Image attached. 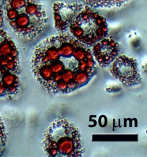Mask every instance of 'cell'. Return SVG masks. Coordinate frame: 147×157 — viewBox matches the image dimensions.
<instances>
[{"instance_id":"11","label":"cell","mask_w":147,"mask_h":157,"mask_svg":"<svg viewBox=\"0 0 147 157\" xmlns=\"http://www.w3.org/2000/svg\"><path fill=\"white\" fill-rule=\"evenodd\" d=\"M6 142V134L4 125L0 116V157L3 155Z\"/></svg>"},{"instance_id":"8","label":"cell","mask_w":147,"mask_h":157,"mask_svg":"<svg viewBox=\"0 0 147 157\" xmlns=\"http://www.w3.org/2000/svg\"><path fill=\"white\" fill-rule=\"evenodd\" d=\"M90 48L92 55L98 65L107 67L115 60L119 51V44L112 36H106Z\"/></svg>"},{"instance_id":"14","label":"cell","mask_w":147,"mask_h":157,"mask_svg":"<svg viewBox=\"0 0 147 157\" xmlns=\"http://www.w3.org/2000/svg\"><path fill=\"white\" fill-rule=\"evenodd\" d=\"M0 13H2V14L3 13H2V12L1 10H0Z\"/></svg>"},{"instance_id":"5","label":"cell","mask_w":147,"mask_h":157,"mask_svg":"<svg viewBox=\"0 0 147 157\" xmlns=\"http://www.w3.org/2000/svg\"><path fill=\"white\" fill-rule=\"evenodd\" d=\"M113 62L110 72L115 78L127 86L137 85L140 83L141 76L135 59L123 55Z\"/></svg>"},{"instance_id":"9","label":"cell","mask_w":147,"mask_h":157,"mask_svg":"<svg viewBox=\"0 0 147 157\" xmlns=\"http://www.w3.org/2000/svg\"><path fill=\"white\" fill-rule=\"evenodd\" d=\"M21 86L18 74L0 65V97L17 94Z\"/></svg>"},{"instance_id":"12","label":"cell","mask_w":147,"mask_h":157,"mask_svg":"<svg viewBox=\"0 0 147 157\" xmlns=\"http://www.w3.org/2000/svg\"><path fill=\"white\" fill-rule=\"evenodd\" d=\"M17 15V10H14L13 8H8L7 10V16L9 20V21L14 20L16 19Z\"/></svg>"},{"instance_id":"7","label":"cell","mask_w":147,"mask_h":157,"mask_svg":"<svg viewBox=\"0 0 147 157\" xmlns=\"http://www.w3.org/2000/svg\"><path fill=\"white\" fill-rule=\"evenodd\" d=\"M0 65L15 74L20 72L18 49L8 33L1 29Z\"/></svg>"},{"instance_id":"2","label":"cell","mask_w":147,"mask_h":157,"mask_svg":"<svg viewBox=\"0 0 147 157\" xmlns=\"http://www.w3.org/2000/svg\"><path fill=\"white\" fill-rule=\"evenodd\" d=\"M42 144L49 157H81L84 152L79 131L64 118L55 120L47 128Z\"/></svg>"},{"instance_id":"1","label":"cell","mask_w":147,"mask_h":157,"mask_svg":"<svg viewBox=\"0 0 147 157\" xmlns=\"http://www.w3.org/2000/svg\"><path fill=\"white\" fill-rule=\"evenodd\" d=\"M31 69L35 78L50 92L66 94L87 85L97 71L90 48L70 33H59L37 44Z\"/></svg>"},{"instance_id":"15","label":"cell","mask_w":147,"mask_h":157,"mask_svg":"<svg viewBox=\"0 0 147 157\" xmlns=\"http://www.w3.org/2000/svg\"><path fill=\"white\" fill-rule=\"evenodd\" d=\"M5 1H6V0H4Z\"/></svg>"},{"instance_id":"4","label":"cell","mask_w":147,"mask_h":157,"mask_svg":"<svg viewBox=\"0 0 147 157\" xmlns=\"http://www.w3.org/2000/svg\"><path fill=\"white\" fill-rule=\"evenodd\" d=\"M16 10L17 15L14 20L9 21V24L18 36L32 39L44 30L48 19L41 4L36 0H24Z\"/></svg>"},{"instance_id":"10","label":"cell","mask_w":147,"mask_h":157,"mask_svg":"<svg viewBox=\"0 0 147 157\" xmlns=\"http://www.w3.org/2000/svg\"><path fill=\"white\" fill-rule=\"evenodd\" d=\"M83 4L93 8L110 9L120 7L129 0H81Z\"/></svg>"},{"instance_id":"6","label":"cell","mask_w":147,"mask_h":157,"mask_svg":"<svg viewBox=\"0 0 147 157\" xmlns=\"http://www.w3.org/2000/svg\"><path fill=\"white\" fill-rule=\"evenodd\" d=\"M82 3L55 2L52 5V14L56 29L60 33H66L75 17L83 10Z\"/></svg>"},{"instance_id":"3","label":"cell","mask_w":147,"mask_h":157,"mask_svg":"<svg viewBox=\"0 0 147 157\" xmlns=\"http://www.w3.org/2000/svg\"><path fill=\"white\" fill-rule=\"evenodd\" d=\"M68 30L75 39L90 48L108 35L106 19L87 5L74 19Z\"/></svg>"},{"instance_id":"13","label":"cell","mask_w":147,"mask_h":157,"mask_svg":"<svg viewBox=\"0 0 147 157\" xmlns=\"http://www.w3.org/2000/svg\"><path fill=\"white\" fill-rule=\"evenodd\" d=\"M2 23H3V17L2 16V13H0V27L2 26Z\"/></svg>"}]
</instances>
